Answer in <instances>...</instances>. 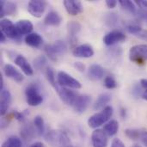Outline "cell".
Segmentation results:
<instances>
[{"label": "cell", "mask_w": 147, "mask_h": 147, "mask_svg": "<svg viewBox=\"0 0 147 147\" xmlns=\"http://www.w3.org/2000/svg\"><path fill=\"white\" fill-rule=\"evenodd\" d=\"M111 147H126L125 144L118 138H115L113 140L112 144H111Z\"/></svg>", "instance_id": "cell-37"}, {"label": "cell", "mask_w": 147, "mask_h": 147, "mask_svg": "<svg viewBox=\"0 0 147 147\" xmlns=\"http://www.w3.org/2000/svg\"><path fill=\"white\" fill-rule=\"evenodd\" d=\"M44 49L50 59H52L53 61H57L59 57L63 56L67 50V46L65 41L59 40L53 44L46 45Z\"/></svg>", "instance_id": "cell-3"}, {"label": "cell", "mask_w": 147, "mask_h": 147, "mask_svg": "<svg viewBox=\"0 0 147 147\" xmlns=\"http://www.w3.org/2000/svg\"><path fill=\"white\" fill-rule=\"evenodd\" d=\"M140 85H141L142 88H144L146 90H147V79H141Z\"/></svg>", "instance_id": "cell-43"}, {"label": "cell", "mask_w": 147, "mask_h": 147, "mask_svg": "<svg viewBox=\"0 0 147 147\" xmlns=\"http://www.w3.org/2000/svg\"><path fill=\"white\" fill-rule=\"evenodd\" d=\"M113 115V108L111 106H107L101 112L91 115L88 120V125L91 128L97 129V127L105 124L110 120Z\"/></svg>", "instance_id": "cell-2"}, {"label": "cell", "mask_w": 147, "mask_h": 147, "mask_svg": "<svg viewBox=\"0 0 147 147\" xmlns=\"http://www.w3.org/2000/svg\"><path fill=\"white\" fill-rule=\"evenodd\" d=\"M21 134L22 135V137H23L25 140H28V139L32 138V136H33V130H32V128L29 127H25L22 130ZM30 140H31V139H30Z\"/></svg>", "instance_id": "cell-34"}, {"label": "cell", "mask_w": 147, "mask_h": 147, "mask_svg": "<svg viewBox=\"0 0 147 147\" xmlns=\"http://www.w3.org/2000/svg\"><path fill=\"white\" fill-rule=\"evenodd\" d=\"M118 130H119V124L118 121L115 120H112L108 123H106L103 128V131L105 132L107 136L109 137L115 136L118 133Z\"/></svg>", "instance_id": "cell-25"}, {"label": "cell", "mask_w": 147, "mask_h": 147, "mask_svg": "<svg viewBox=\"0 0 147 147\" xmlns=\"http://www.w3.org/2000/svg\"><path fill=\"white\" fill-rule=\"evenodd\" d=\"M63 4L67 11V13L71 16H77L83 12L84 7L80 1L76 0H65Z\"/></svg>", "instance_id": "cell-13"}, {"label": "cell", "mask_w": 147, "mask_h": 147, "mask_svg": "<svg viewBox=\"0 0 147 147\" xmlns=\"http://www.w3.org/2000/svg\"><path fill=\"white\" fill-rule=\"evenodd\" d=\"M130 60L138 65H144L147 61V45L141 44L131 47L129 51Z\"/></svg>", "instance_id": "cell-4"}, {"label": "cell", "mask_w": 147, "mask_h": 147, "mask_svg": "<svg viewBox=\"0 0 147 147\" xmlns=\"http://www.w3.org/2000/svg\"><path fill=\"white\" fill-rule=\"evenodd\" d=\"M46 77H47V81L49 82V84H51V85H54L56 84V81H55V75H54V71L53 70L47 66L46 68Z\"/></svg>", "instance_id": "cell-31"}, {"label": "cell", "mask_w": 147, "mask_h": 147, "mask_svg": "<svg viewBox=\"0 0 147 147\" xmlns=\"http://www.w3.org/2000/svg\"><path fill=\"white\" fill-rule=\"evenodd\" d=\"M1 31L5 34L7 38L9 39H17L19 38V34L17 33L16 25L9 19H2L1 20Z\"/></svg>", "instance_id": "cell-9"}, {"label": "cell", "mask_w": 147, "mask_h": 147, "mask_svg": "<svg viewBox=\"0 0 147 147\" xmlns=\"http://www.w3.org/2000/svg\"><path fill=\"white\" fill-rule=\"evenodd\" d=\"M66 28H67V31H68L70 39L71 40H76V35L78 34V32L81 29L80 23L76 22V21H71V22H69L67 23Z\"/></svg>", "instance_id": "cell-24"}, {"label": "cell", "mask_w": 147, "mask_h": 147, "mask_svg": "<svg viewBox=\"0 0 147 147\" xmlns=\"http://www.w3.org/2000/svg\"><path fill=\"white\" fill-rule=\"evenodd\" d=\"M15 64L22 71L26 76H32L34 73L33 67L27 60V59L22 55H17L15 59Z\"/></svg>", "instance_id": "cell-15"}, {"label": "cell", "mask_w": 147, "mask_h": 147, "mask_svg": "<svg viewBox=\"0 0 147 147\" xmlns=\"http://www.w3.org/2000/svg\"><path fill=\"white\" fill-rule=\"evenodd\" d=\"M105 22L109 27H115L118 22V16L115 13H109L105 16Z\"/></svg>", "instance_id": "cell-29"}, {"label": "cell", "mask_w": 147, "mask_h": 147, "mask_svg": "<svg viewBox=\"0 0 147 147\" xmlns=\"http://www.w3.org/2000/svg\"><path fill=\"white\" fill-rule=\"evenodd\" d=\"M25 95L27 102L31 107L39 106L43 102V96L40 93V89L36 84L28 85L26 89Z\"/></svg>", "instance_id": "cell-5"}, {"label": "cell", "mask_w": 147, "mask_h": 147, "mask_svg": "<svg viewBox=\"0 0 147 147\" xmlns=\"http://www.w3.org/2000/svg\"><path fill=\"white\" fill-rule=\"evenodd\" d=\"M56 92L58 93V95L59 96L60 99L67 105L69 106H73L75 101L77 100L78 95L73 91V90H71L70 89L68 88H65V87H62L60 85H59L58 83H56L54 85H53Z\"/></svg>", "instance_id": "cell-6"}, {"label": "cell", "mask_w": 147, "mask_h": 147, "mask_svg": "<svg viewBox=\"0 0 147 147\" xmlns=\"http://www.w3.org/2000/svg\"><path fill=\"white\" fill-rule=\"evenodd\" d=\"M121 115H122L123 118H125V116H126V111H125L123 109H121Z\"/></svg>", "instance_id": "cell-48"}, {"label": "cell", "mask_w": 147, "mask_h": 147, "mask_svg": "<svg viewBox=\"0 0 147 147\" xmlns=\"http://www.w3.org/2000/svg\"><path fill=\"white\" fill-rule=\"evenodd\" d=\"M142 98L147 101V90H145V92L142 93Z\"/></svg>", "instance_id": "cell-47"}, {"label": "cell", "mask_w": 147, "mask_h": 147, "mask_svg": "<svg viewBox=\"0 0 147 147\" xmlns=\"http://www.w3.org/2000/svg\"><path fill=\"white\" fill-rule=\"evenodd\" d=\"M133 147H141V146H139V145H134Z\"/></svg>", "instance_id": "cell-50"}, {"label": "cell", "mask_w": 147, "mask_h": 147, "mask_svg": "<svg viewBox=\"0 0 147 147\" xmlns=\"http://www.w3.org/2000/svg\"><path fill=\"white\" fill-rule=\"evenodd\" d=\"M11 102V95L8 90H1V99H0V113L1 115H5Z\"/></svg>", "instance_id": "cell-18"}, {"label": "cell", "mask_w": 147, "mask_h": 147, "mask_svg": "<svg viewBox=\"0 0 147 147\" xmlns=\"http://www.w3.org/2000/svg\"><path fill=\"white\" fill-rule=\"evenodd\" d=\"M34 125L36 128L37 134L39 136H42L45 132V125H44V120L40 115H37L34 119Z\"/></svg>", "instance_id": "cell-28"}, {"label": "cell", "mask_w": 147, "mask_h": 147, "mask_svg": "<svg viewBox=\"0 0 147 147\" xmlns=\"http://www.w3.org/2000/svg\"><path fill=\"white\" fill-rule=\"evenodd\" d=\"M110 100H111V96L109 94L102 93L96 100V102L94 103V106H93V109L95 110H100L102 109H104V108L107 107L106 105L110 102Z\"/></svg>", "instance_id": "cell-23"}, {"label": "cell", "mask_w": 147, "mask_h": 147, "mask_svg": "<svg viewBox=\"0 0 147 147\" xmlns=\"http://www.w3.org/2000/svg\"><path fill=\"white\" fill-rule=\"evenodd\" d=\"M74 67L77 70H78L79 71H81V72H84L85 71V65L81 62H75L74 63Z\"/></svg>", "instance_id": "cell-41"}, {"label": "cell", "mask_w": 147, "mask_h": 147, "mask_svg": "<svg viewBox=\"0 0 147 147\" xmlns=\"http://www.w3.org/2000/svg\"><path fill=\"white\" fill-rule=\"evenodd\" d=\"M125 135L132 140H140V131L137 129L127 128L125 130Z\"/></svg>", "instance_id": "cell-30"}, {"label": "cell", "mask_w": 147, "mask_h": 147, "mask_svg": "<svg viewBox=\"0 0 147 147\" xmlns=\"http://www.w3.org/2000/svg\"><path fill=\"white\" fill-rule=\"evenodd\" d=\"M140 140H141L142 144L144 146H147V132L146 131H142L140 132Z\"/></svg>", "instance_id": "cell-39"}, {"label": "cell", "mask_w": 147, "mask_h": 147, "mask_svg": "<svg viewBox=\"0 0 147 147\" xmlns=\"http://www.w3.org/2000/svg\"><path fill=\"white\" fill-rule=\"evenodd\" d=\"M12 115L15 119H16L17 121H22L24 120V115L23 113H21V112H18V111H14L12 113Z\"/></svg>", "instance_id": "cell-38"}, {"label": "cell", "mask_w": 147, "mask_h": 147, "mask_svg": "<svg viewBox=\"0 0 147 147\" xmlns=\"http://www.w3.org/2000/svg\"><path fill=\"white\" fill-rule=\"evenodd\" d=\"M57 83L59 84V85L65 88H71L76 90L82 88V84L78 80H77L76 78H74L65 71H62L58 72Z\"/></svg>", "instance_id": "cell-7"}, {"label": "cell", "mask_w": 147, "mask_h": 147, "mask_svg": "<svg viewBox=\"0 0 147 147\" xmlns=\"http://www.w3.org/2000/svg\"><path fill=\"white\" fill-rule=\"evenodd\" d=\"M104 86L107 89H115L117 87V83L113 77L108 76L104 79Z\"/></svg>", "instance_id": "cell-32"}, {"label": "cell", "mask_w": 147, "mask_h": 147, "mask_svg": "<svg viewBox=\"0 0 147 147\" xmlns=\"http://www.w3.org/2000/svg\"><path fill=\"white\" fill-rule=\"evenodd\" d=\"M137 37H139L140 39H141V40H146L147 41V30L146 29H143V28H141L136 34H135Z\"/></svg>", "instance_id": "cell-36"}, {"label": "cell", "mask_w": 147, "mask_h": 147, "mask_svg": "<svg viewBox=\"0 0 147 147\" xmlns=\"http://www.w3.org/2000/svg\"><path fill=\"white\" fill-rule=\"evenodd\" d=\"M30 147H45V146L41 142H35L32 146H30Z\"/></svg>", "instance_id": "cell-44"}, {"label": "cell", "mask_w": 147, "mask_h": 147, "mask_svg": "<svg viewBox=\"0 0 147 147\" xmlns=\"http://www.w3.org/2000/svg\"><path fill=\"white\" fill-rule=\"evenodd\" d=\"M62 22V17L56 11H50L44 19V23L48 26H59Z\"/></svg>", "instance_id": "cell-21"}, {"label": "cell", "mask_w": 147, "mask_h": 147, "mask_svg": "<svg viewBox=\"0 0 147 147\" xmlns=\"http://www.w3.org/2000/svg\"><path fill=\"white\" fill-rule=\"evenodd\" d=\"M135 3L144 10V12H147V1L139 0V1H135Z\"/></svg>", "instance_id": "cell-40"}, {"label": "cell", "mask_w": 147, "mask_h": 147, "mask_svg": "<svg viewBox=\"0 0 147 147\" xmlns=\"http://www.w3.org/2000/svg\"><path fill=\"white\" fill-rule=\"evenodd\" d=\"M22 143L21 139H19L16 136H11L9 137L2 145L1 147H22Z\"/></svg>", "instance_id": "cell-27"}, {"label": "cell", "mask_w": 147, "mask_h": 147, "mask_svg": "<svg viewBox=\"0 0 147 147\" xmlns=\"http://www.w3.org/2000/svg\"><path fill=\"white\" fill-rule=\"evenodd\" d=\"M119 3L128 13H130L132 15H136L137 14V8H136L134 3H133L132 1H129V0H120Z\"/></svg>", "instance_id": "cell-26"}, {"label": "cell", "mask_w": 147, "mask_h": 147, "mask_svg": "<svg viewBox=\"0 0 147 147\" xmlns=\"http://www.w3.org/2000/svg\"><path fill=\"white\" fill-rule=\"evenodd\" d=\"M24 40L28 46H29L31 47H34V48L39 47L42 44V41H43L42 37L37 33H31V34L26 35Z\"/></svg>", "instance_id": "cell-20"}, {"label": "cell", "mask_w": 147, "mask_h": 147, "mask_svg": "<svg viewBox=\"0 0 147 147\" xmlns=\"http://www.w3.org/2000/svg\"><path fill=\"white\" fill-rule=\"evenodd\" d=\"M106 5L109 9H114L117 5V1L116 0H107L106 1Z\"/></svg>", "instance_id": "cell-42"}, {"label": "cell", "mask_w": 147, "mask_h": 147, "mask_svg": "<svg viewBox=\"0 0 147 147\" xmlns=\"http://www.w3.org/2000/svg\"><path fill=\"white\" fill-rule=\"evenodd\" d=\"M72 54L78 58H90L94 55V49L89 44H83L75 47Z\"/></svg>", "instance_id": "cell-14"}, {"label": "cell", "mask_w": 147, "mask_h": 147, "mask_svg": "<svg viewBox=\"0 0 147 147\" xmlns=\"http://www.w3.org/2000/svg\"><path fill=\"white\" fill-rule=\"evenodd\" d=\"M105 71L104 68L97 64H93L90 66L89 71H88V75L89 78L91 80H99L104 76Z\"/></svg>", "instance_id": "cell-19"}, {"label": "cell", "mask_w": 147, "mask_h": 147, "mask_svg": "<svg viewBox=\"0 0 147 147\" xmlns=\"http://www.w3.org/2000/svg\"><path fill=\"white\" fill-rule=\"evenodd\" d=\"M141 14H142L141 16H143L144 18H146V19L147 20V12H144V11H143V12H142Z\"/></svg>", "instance_id": "cell-49"}, {"label": "cell", "mask_w": 147, "mask_h": 147, "mask_svg": "<svg viewBox=\"0 0 147 147\" xmlns=\"http://www.w3.org/2000/svg\"><path fill=\"white\" fill-rule=\"evenodd\" d=\"M16 28L19 36L21 35H28L31 34L34 26L32 22L28 20H19L16 24Z\"/></svg>", "instance_id": "cell-17"}, {"label": "cell", "mask_w": 147, "mask_h": 147, "mask_svg": "<svg viewBox=\"0 0 147 147\" xmlns=\"http://www.w3.org/2000/svg\"><path fill=\"white\" fill-rule=\"evenodd\" d=\"M34 65L36 69H42L47 65V59L44 56H40L34 60Z\"/></svg>", "instance_id": "cell-33"}, {"label": "cell", "mask_w": 147, "mask_h": 147, "mask_svg": "<svg viewBox=\"0 0 147 147\" xmlns=\"http://www.w3.org/2000/svg\"><path fill=\"white\" fill-rule=\"evenodd\" d=\"M126 39V35L121 31L114 30L109 33H108L103 37V42L107 46H113L118 42L123 41Z\"/></svg>", "instance_id": "cell-12"}, {"label": "cell", "mask_w": 147, "mask_h": 147, "mask_svg": "<svg viewBox=\"0 0 147 147\" xmlns=\"http://www.w3.org/2000/svg\"><path fill=\"white\" fill-rule=\"evenodd\" d=\"M3 72H4V74H5L6 77L13 79L16 83H21L24 79L23 75L19 71H17L13 65H11L9 64H6L4 65V67H3Z\"/></svg>", "instance_id": "cell-16"}, {"label": "cell", "mask_w": 147, "mask_h": 147, "mask_svg": "<svg viewBox=\"0 0 147 147\" xmlns=\"http://www.w3.org/2000/svg\"><path fill=\"white\" fill-rule=\"evenodd\" d=\"M0 90H3V78L2 75L0 76Z\"/></svg>", "instance_id": "cell-46"}, {"label": "cell", "mask_w": 147, "mask_h": 147, "mask_svg": "<svg viewBox=\"0 0 147 147\" xmlns=\"http://www.w3.org/2000/svg\"><path fill=\"white\" fill-rule=\"evenodd\" d=\"M6 38H7V37L5 36V34L1 31V33H0V40H1V42L3 43V42L6 40Z\"/></svg>", "instance_id": "cell-45"}, {"label": "cell", "mask_w": 147, "mask_h": 147, "mask_svg": "<svg viewBox=\"0 0 147 147\" xmlns=\"http://www.w3.org/2000/svg\"><path fill=\"white\" fill-rule=\"evenodd\" d=\"M142 28H140V26H138V25H129V26H127V31L129 32V33H131V34H136L140 29H141Z\"/></svg>", "instance_id": "cell-35"}, {"label": "cell", "mask_w": 147, "mask_h": 147, "mask_svg": "<svg viewBox=\"0 0 147 147\" xmlns=\"http://www.w3.org/2000/svg\"><path fill=\"white\" fill-rule=\"evenodd\" d=\"M47 7V3L41 0H32L28 4V12L34 17H41Z\"/></svg>", "instance_id": "cell-8"}, {"label": "cell", "mask_w": 147, "mask_h": 147, "mask_svg": "<svg viewBox=\"0 0 147 147\" xmlns=\"http://www.w3.org/2000/svg\"><path fill=\"white\" fill-rule=\"evenodd\" d=\"M91 102V96L89 95H78L73 104L74 110L78 114H83L86 111Z\"/></svg>", "instance_id": "cell-10"}, {"label": "cell", "mask_w": 147, "mask_h": 147, "mask_svg": "<svg viewBox=\"0 0 147 147\" xmlns=\"http://www.w3.org/2000/svg\"><path fill=\"white\" fill-rule=\"evenodd\" d=\"M0 7H1V11H0L1 16H3L5 15L12 16L16 11V5L12 2L1 1L0 2Z\"/></svg>", "instance_id": "cell-22"}, {"label": "cell", "mask_w": 147, "mask_h": 147, "mask_svg": "<svg viewBox=\"0 0 147 147\" xmlns=\"http://www.w3.org/2000/svg\"><path fill=\"white\" fill-rule=\"evenodd\" d=\"M46 140L53 146L55 147H73V145L66 133L62 131H50Z\"/></svg>", "instance_id": "cell-1"}, {"label": "cell", "mask_w": 147, "mask_h": 147, "mask_svg": "<svg viewBox=\"0 0 147 147\" xmlns=\"http://www.w3.org/2000/svg\"><path fill=\"white\" fill-rule=\"evenodd\" d=\"M91 141L93 147H107L108 138L103 129H96L91 135Z\"/></svg>", "instance_id": "cell-11"}]
</instances>
